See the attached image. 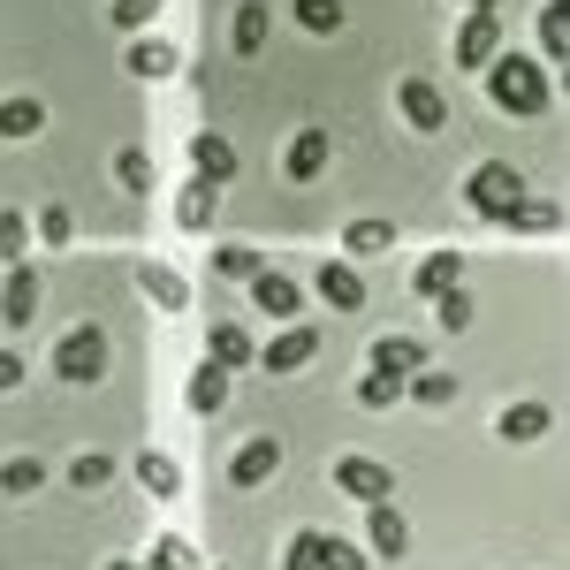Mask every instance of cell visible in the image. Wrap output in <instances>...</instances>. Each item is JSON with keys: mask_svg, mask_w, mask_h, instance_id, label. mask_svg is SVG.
Here are the masks:
<instances>
[{"mask_svg": "<svg viewBox=\"0 0 570 570\" xmlns=\"http://www.w3.org/2000/svg\"><path fill=\"white\" fill-rule=\"evenodd\" d=\"M153 16H160V0H115V8H107V23H115V31H145Z\"/></svg>", "mask_w": 570, "mask_h": 570, "instance_id": "obj_38", "label": "cell"}, {"mask_svg": "<svg viewBox=\"0 0 570 570\" xmlns=\"http://www.w3.org/2000/svg\"><path fill=\"white\" fill-rule=\"evenodd\" d=\"M312 357H320V335L289 320V327H282V335H274V343L259 351V365H266V373H305Z\"/></svg>", "mask_w": 570, "mask_h": 570, "instance_id": "obj_7", "label": "cell"}, {"mask_svg": "<svg viewBox=\"0 0 570 570\" xmlns=\"http://www.w3.org/2000/svg\"><path fill=\"white\" fill-rule=\"evenodd\" d=\"M53 373H61L69 389H91V381L107 373V327H69L61 351H53Z\"/></svg>", "mask_w": 570, "mask_h": 570, "instance_id": "obj_3", "label": "cell"}, {"mask_svg": "<svg viewBox=\"0 0 570 570\" xmlns=\"http://www.w3.org/2000/svg\"><path fill=\"white\" fill-rule=\"evenodd\" d=\"M464 8H472V16H494V8H502V0H464Z\"/></svg>", "mask_w": 570, "mask_h": 570, "instance_id": "obj_44", "label": "cell"}, {"mask_svg": "<svg viewBox=\"0 0 570 570\" xmlns=\"http://www.w3.org/2000/svg\"><path fill=\"white\" fill-rule=\"evenodd\" d=\"M403 395H411V403H426V411H441V403H456V395H464V381H456V373H434V365H419V373L403 381Z\"/></svg>", "mask_w": 570, "mask_h": 570, "instance_id": "obj_23", "label": "cell"}, {"mask_svg": "<svg viewBox=\"0 0 570 570\" xmlns=\"http://www.w3.org/2000/svg\"><path fill=\"white\" fill-rule=\"evenodd\" d=\"M487 91H494V107H502V115H548V107H556L548 69L525 61V53H494V61H487Z\"/></svg>", "mask_w": 570, "mask_h": 570, "instance_id": "obj_1", "label": "cell"}, {"mask_svg": "<svg viewBox=\"0 0 570 570\" xmlns=\"http://www.w3.org/2000/svg\"><path fill=\"white\" fill-rule=\"evenodd\" d=\"M464 198H472V214L502 220L510 206H518V198H525V168H510V160H487V168H472Z\"/></svg>", "mask_w": 570, "mask_h": 570, "instance_id": "obj_2", "label": "cell"}, {"mask_svg": "<svg viewBox=\"0 0 570 570\" xmlns=\"http://www.w3.org/2000/svg\"><path fill=\"white\" fill-rule=\"evenodd\" d=\"M107 570H145V563H130V556H122V563H107Z\"/></svg>", "mask_w": 570, "mask_h": 570, "instance_id": "obj_45", "label": "cell"}, {"mask_svg": "<svg viewBox=\"0 0 570 570\" xmlns=\"http://www.w3.org/2000/svg\"><path fill=\"white\" fill-rule=\"evenodd\" d=\"M39 122H46V107H39V99H0V137H8V145L39 137Z\"/></svg>", "mask_w": 570, "mask_h": 570, "instance_id": "obj_26", "label": "cell"}, {"mask_svg": "<svg viewBox=\"0 0 570 570\" xmlns=\"http://www.w3.org/2000/svg\"><path fill=\"white\" fill-rule=\"evenodd\" d=\"M494 434L502 441H540L548 434V403H510V411L494 419Z\"/></svg>", "mask_w": 570, "mask_h": 570, "instance_id": "obj_24", "label": "cell"}, {"mask_svg": "<svg viewBox=\"0 0 570 570\" xmlns=\"http://www.w3.org/2000/svg\"><path fill=\"white\" fill-rule=\"evenodd\" d=\"M502 228H518V236H556V228H563V206L540 198V190H525V198L502 214Z\"/></svg>", "mask_w": 570, "mask_h": 570, "instance_id": "obj_17", "label": "cell"}, {"mask_svg": "<svg viewBox=\"0 0 570 570\" xmlns=\"http://www.w3.org/2000/svg\"><path fill=\"white\" fill-rule=\"evenodd\" d=\"M297 31L335 39V31H343V0H297Z\"/></svg>", "mask_w": 570, "mask_h": 570, "instance_id": "obj_30", "label": "cell"}, {"mask_svg": "<svg viewBox=\"0 0 570 570\" xmlns=\"http://www.w3.org/2000/svg\"><path fill=\"white\" fill-rule=\"evenodd\" d=\"M39 236L53 244V252H69V244H77V220H69V206H46V214H39Z\"/></svg>", "mask_w": 570, "mask_h": 570, "instance_id": "obj_39", "label": "cell"}, {"mask_svg": "<svg viewBox=\"0 0 570 570\" xmlns=\"http://www.w3.org/2000/svg\"><path fill=\"white\" fill-rule=\"evenodd\" d=\"M39 480H46L39 456H8V464H0V487H8V494H39Z\"/></svg>", "mask_w": 570, "mask_h": 570, "instance_id": "obj_35", "label": "cell"}, {"mask_svg": "<svg viewBox=\"0 0 570 570\" xmlns=\"http://www.w3.org/2000/svg\"><path fill=\"white\" fill-rule=\"evenodd\" d=\"M252 305L274 312V320H297V305H305V289L289 282V274H274V266H259L252 274Z\"/></svg>", "mask_w": 570, "mask_h": 570, "instance_id": "obj_13", "label": "cell"}, {"mask_svg": "<svg viewBox=\"0 0 570 570\" xmlns=\"http://www.w3.org/2000/svg\"><path fill=\"white\" fill-rule=\"evenodd\" d=\"M137 289H145V305H160V312H183V305H190L183 274H176V266H160V259H145V266H137Z\"/></svg>", "mask_w": 570, "mask_h": 570, "instance_id": "obj_18", "label": "cell"}, {"mask_svg": "<svg viewBox=\"0 0 570 570\" xmlns=\"http://www.w3.org/2000/svg\"><path fill=\"white\" fill-rule=\"evenodd\" d=\"M434 312H441V327H449V335H464V327H472V297H464V289H441Z\"/></svg>", "mask_w": 570, "mask_h": 570, "instance_id": "obj_40", "label": "cell"}, {"mask_svg": "<svg viewBox=\"0 0 570 570\" xmlns=\"http://www.w3.org/2000/svg\"><path fill=\"white\" fill-rule=\"evenodd\" d=\"M343 244H351L357 259H373V252H389V244H395V220L365 214V220H351V228H343Z\"/></svg>", "mask_w": 570, "mask_h": 570, "instance_id": "obj_27", "label": "cell"}, {"mask_svg": "<svg viewBox=\"0 0 570 570\" xmlns=\"http://www.w3.org/2000/svg\"><path fill=\"white\" fill-rule=\"evenodd\" d=\"M115 183H122V190H153V153H145V145H122V153H115Z\"/></svg>", "mask_w": 570, "mask_h": 570, "instance_id": "obj_32", "label": "cell"}, {"mask_svg": "<svg viewBox=\"0 0 570 570\" xmlns=\"http://www.w3.org/2000/svg\"><path fill=\"white\" fill-rule=\"evenodd\" d=\"M31 252V214H16V206H0V259L16 266Z\"/></svg>", "mask_w": 570, "mask_h": 570, "instance_id": "obj_33", "label": "cell"}, {"mask_svg": "<svg viewBox=\"0 0 570 570\" xmlns=\"http://www.w3.org/2000/svg\"><path fill=\"white\" fill-rule=\"evenodd\" d=\"M274 472H282V441H274V434H252L236 456H228V480H236V487H266Z\"/></svg>", "mask_w": 570, "mask_h": 570, "instance_id": "obj_6", "label": "cell"}, {"mask_svg": "<svg viewBox=\"0 0 570 570\" xmlns=\"http://www.w3.org/2000/svg\"><path fill=\"white\" fill-rule=\"evenodd\" d=\"M373 518H365V540H373V556H403L411 548V518L395 510V502H365Z\"/></svg>", "mask_w": 570, "mask_h": 570, "instance_id": "obj_15", "label": "cell"}, {"mask_svg": "<svg viewBox=\"0 0 570 570\" xmlns=\"http://www.w3.org/2000/svg\"><path fill=\"white\" fill-rule=\"evenodd\" d=\"M214 214H220L214 183H183V190H176V220H183V228H214Z\"/></svg>", "mask_w": 570, "mask_h": 570, "instance_id": "obj_25", "label": "cell"}, {"mask_svg": "<svg viewBox=\"0 0 570 570\" xmlns=\"http://www.w3.org/2000/svg\"><path fill=\"white\" fill-rule=\"evenodd\" d=\"M46 305V282H39V266L31 259H16L8 266V282H0V327H31Z\"/></svg>", "mask_w": 570, "mask_h": 570, "instance_id": "obj_4", "label": "cell"}, {"mask_svg": "<svg viewBox=\"0 0 570 570\" xmlns=\"http://www.w3.org/2000/svg\"><path fill=\"white\" fill-rule=\"evenodd\" d=\"M190 168H198V183H214V190H220V183L236 176V145H228L220 130H198V137H190Z\"/></svg>", "mask_w": 570, "mask_h": 570, "instance_id": "obj_11", "label": "cell"}, {"mask_svg": "<svg viewBox=\"0 0 570 570\" xmlns=\"http://www.w3.org/2000/svg\"><path fill=\"white\" fill-rule=\"evenodd\" d=\"M183 403H190L198 419H220V411H228V373H220L214 357H206V365H198V373L183 381Z\"/></svg>", "mask_w": 570, "mask_h": 570, "instance_id": "obj_14", "label": "cell"}, {"mask_svg": "<svg viewBox=\"0 0 570 570\" xmlns=\"http://www.w3.org/2000/svg\"><path fill=\"white\" fill-rule=\"evenodd\" d=\"M456 282H464V259H456V252H426L419 274H411V289H419V297H441V289H456Z\"/></svg>", "mask_w": 570, "mask_h": 570, "instance_id": "obj_22", "label": "cell"}, {"mask_svg": "<svg viewBox=\"0 0 570 570\" xmlns=\"http://www.w3.org/2000/svg\"><path fill=\"white\" fill-rule=\"evenodd\" d=\"M320 297H327L335 312H365V282H357L343 259H327V266H320Z\"/></svg>", "mask_w": 570, "mask_h": 570, "instance_id": "obj_21", "label": "cell"}, {"mask_svg": "<svg viewBox=\"0 0 570 570\" xmlns=\"http://www.w3.org/2000/svg\"><path fill=\"white\" fill-rule=\"evenodd\" d=\"M357 403H365V411H395V403H403V381H395V373H365V381H357Z\"/></svg>", "mask_w": 570, "mask_h": 570, "instance_id": "obj_34", "label": "cell"}, {"mask_svg": "<svg viewBox=\"0 0 570 570\" xmlns=\"http://www.w3.org/2000/svg\"><path fill=\"white\" fill-rule=\"evenodd\" d=\"M266 39H274V16H266L259 0H244L236 8V53H266Z\"/></svg>", "mask_w": 570, "mask_h": 570, "instance_id": "obj_28", "label": "cell"}, {"mask_svg": "<svg viewBox=\"0 0 570 570\" xmlns=\"http://www.w3.org/2000/svg\"><path fill=\"white\" fill-rule=\"evenodd\" d=\"M395 107H403L411 130H441V122H449V99H441V85H426V77H403Z\"/></svg>", "mask_w": 570, "mask_h": 570, "instance_id": "obj_8", "label": "cell"}, {"mask_svg": "<svg viewBox=\"0 0 570 570\" xmlns=\"http://www.w3.org/2000/svg\"><path fill=\"white\" fill-rule=\"evenodd\" d=\"M335 487H343V494H357V502H389V494H395V472L381 464V456H343V464H335Z\"/></svg>", "mask_w": 570, "mask_h": 570, "instance_id": "obj_5", "label": "cell"}, {"mask_svg": "<svg viewBox=\"0 0 570 570\" xmlns=\"http://www.w3.org/2000/svg\"><path fill=\"white\" fill-rule=\"evenodd\" d=\"M145 570H198L190 563V548H183V540H160V548H153V563Z\"/></svg>", "mask_w": 570, "mask_h": 570, "instance_id": "obj_42", "label": "cell"}, {"mask_svg": "<svg viewBox=\"0 0 570 570\" xmlns=\"http://www.w3.org/2000/svg\"><path fill=\"white\" fill-rule=\"evenodd\" d=\"M259 252H252V244H214V282H252V274H259Z\"/></svg>", "mask_w": 570, "mask_h": 570, "instance_id": "obj_29", "label": "cell"}, {"mask_svg": "<svg viewBox=\"0 0 570 570\" xmlns=\"http://www.w3.org/2000/svg\"><path fill=\"white\" fill-rule=\"evenodd\" d=\"M282 570H320V532H297V540H289V563Z\"/></svg>", "mask_w": 570, "mask_h": 570, "instance_id": "obj_41", "label": "cell"}, {"mask_svg": "<svg viewBox=\"0 0 570 570\" xmlns=\"http://www.w3.org/2000/svg\"><path fill=\"white\" fill-rule=\"evenodd\" d=\"M69 480L85 487V494H99V487L115 480V464H107V456H99V449H85V456H77V464H69Z\"/></svg>", "mask_w": 570, "mask_h": 570, "instance_id": "obj_37", "label": "cell"}, {"mask_svg": "<svg viewBox=\"0 0 570 570\" xmlns=\"http://www.w3.org/2000/svg\"><path fill=\"white\" fill-rule=\"evenodd\" d=\"M540 53H548V61H563V53H570V16H563V0H548V8H540Z\"/></svg>", "mask_w": 570, "mask_h": 570, "instance_id": "obj_31", "label": "cell"}, {"mask_svg": "<svg viewBox=\"0 0 570 570\" xmlns=\"http://www.w3.org/2000/svg\"><path fill=\"white\" fill-rule=\"evenodd\" d=\"M206 357H214L220 373H236V365H252V357H259V343H252L236 320H214V335H206Z\"/></svg>", "mask_w": 570, "mask_h": 570, "instance_id": "obj_19", "label": "cell"}, {"mask_svg": "<svg viewBox=\"0 0 570 570\" xmlns=\"http://www.w3.org/2000/svg\"><path fill=\"white\" fill-rule=\"evenodd\" d=\"M327 160H335V137H327V130H297V137H289V176H297V183H320V176H327Z\"/></svg>", "mask_w": 570, "mask_h": 570, "instance_id": "obj_16", "label": "cell"}, {"mask_svg": "<svg viewBox=\"0 0 570 570\" xmlns=\"http://www.w3.org/2000/svg\"><path fill=\"white\" fill-rule=\"evenodd\" d=\"M122 69H130L137 85H160V77H176V69H183V53L168 39H137L130 53H122Z\"/></svg>", "mask_w": 570, "mask_h": 570, "instance_id": "obj_12", "label": "cell"}, {"mask_svg": "<svg viewBox=\"0 0 570 570\" xmlns=\"http://www.w3.org/2000/svg\"><path fill=\"white\" fill-rule=\"evenodd\" d=\"M16 389H23V357L0 343V395H16Z\"/></svg>", "mask_w": 570, "mask_h": 570, "instance_id": "obj_43", "label": "cell"}, {"mask_svg": "<svg viewBox=\"0 0 570 570\" xmlns=\"http://www.w3.org/2000/svg\"><path fill=\"white\" fill-rule=\"evenodd\" d=\"M137 487L160 494V502H176V494H183V464L168 456V449H145V456H137Z\"/></svg>", "mask_w": 570, "mask_h": 570, "instance_id": "obj_20", "label": "cell"}, {"mask_svg": "<svg viewBox=\"0 0 570 570\" xmlns=\"http://www.w3.org/2000/svg\"><path fill=\"white\" fill-rule=\"evenodd\" d=\"M320 570H365V548L335 540V532H320Z\"/></svg>", "mask_w": 570, "mask_h": 570, "instance_id": "obj_36", "label": "cell"}, {"mask_svg": "<svg viewBox=\"0 0 570 570\" xmlns=\"http://www.w3.org/2000/svg\"><path fill=\"white\" fill-rule=\"evenodd\" d=\"M373 365H365V373H395V381H411V373H419V365H426V343H419V335H373Z\"/></svg>", "mask_w": 570, "mask_h": 570, "instance_id": "obj_10", "label": "cell"}, {"mask_svg": "<svg viewBox=\"0 0 570 570\" xmlns=\"http://www.w3.org/2000/svg\"><path fill=\"white\" fill-rule=\"evenodd\" d=\"M449 53H456L464 69H487V61L502 53V23H494V16H464V23H456V46H449Z\"/></svg>", "mask_w": 570, "mask_h": 570, "instance_id": "obj_9", "label": "cell"}]
</instances>
